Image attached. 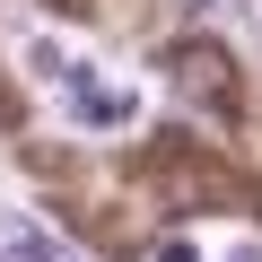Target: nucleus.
<instances>
[{
    "instance_id": "f257e3e1",
    "label": "nucleus",
    "mask_w": 262,
    "mask_h": 262,
    "mask_svg": "<svg viewBox=\"0 0 262 262\" xmlns=\"http://www.w3.org/2000/svg\"><path fill=\"white\" fill-rule=\"evenodd\" d=\"M166 88H175V96H192L201 114H236V53H227V44H210V35H192V44H175V53H166Z\"/></svg>"
},
{
    "instance_id": "f03ea898",
    "label": "nucleus",
    "mask_w": 262,
    "mask_h": 262,
    "mask_svg": "<svg viewBox=\"0 0 262 262\" xmlns=\"http://www.w3.org/2000/svg\"><path fill=\"white\" fill-rule=\"evenodd\" d=\"M61 88H70V122H79V131H122V122H131V96L105 88L96 70H70Z\"/></svg>"
},
{
    "instance_id": "7ed1b4c3",
    "label": "nucleus",
    "mask_w": 262,
    "mask_h": 262,
    "mask_svg": "<svg viewBox=\"0 0 262 262\" xmlns=\"http://www.w3.org/2000/svg\"><path fill=\"white\" fill-rule=\"evenodd\" d=\"M210 18H227V27H245L253 44H262V0H201Z\"/></svg>"
},
{
    "instance_id": "20e7f679",
    "label": "nucleus",
    "mask_w": 262,
    "mask_h": 262,
    "mask_svg": "<svg viewBox=\"0 0 262 262\" xmlns=\"http://www.w3.org/2000/svg\"><path fill=\"white\" fill-rule=\"evenodd\" d=\"M27 61H35V70H44V79H70V61H61V44H44V35H35V44H27Z\"/></svg>"
},
{
    "instance_id": "39448f33",
    "label": "nucleus",
    "mask_w": 262,
    "mask_h": 262,
    "mask_svg": "<svg viewBox=\"0 0 262 262\" xmlns=\"http://www.w3.org/2000/svg\"><path fill=\"white\" fill-rule=\"evenodd\" d=\"M158 262H201V253H192L184 236H166V245H158Z\"/></svg>"
},
{
    "instance_id": "423d86ee",
    "label": "nucleus",
    "mask_w": 262,
    "mask_h": 262,
    "mask_svg": "<svg viewBox=\"0 0 262 262\" xmlns=\"http://www.w3.org/2000/svg\"><path fill=\"white\" fill-rule=\"evenodd\" d=\"M227 262H262V245H236V253H227Z\"/></svg>"
}]
</instances>
